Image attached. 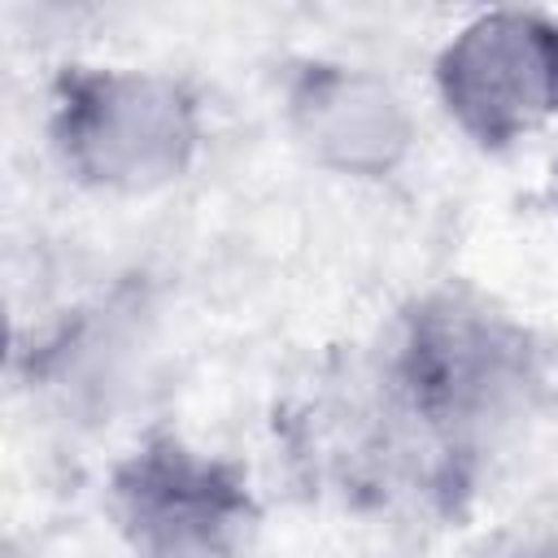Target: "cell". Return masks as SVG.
Here are the masks:
<instances>
[{
    "label": "cell",
    "instance_id": "6",
    "mask_svg": "<svg viewBox=\"0 0 558 558\" xmlns=\"http://www.w3.org/2000/svg\"><path fill=\"white\" fill-rule=\"evenodd\" d=\"M466 558H558V510L493 532Z\"/></svg>",
    "mask_w": 558,
    "mask_h": 558
},
{
    "label": "cell",
    "instance_id": "5",
    "mask_svg": "<svg viewBox=\"0 0 558 558\" xmlns=\"http://www.w3.org/2000/svg\"><path fill=\"white\" fill-rule=\"evenodd\" d=\"M279 118L310 166L349 183L397 179L418 144L405 92L384 70L344 57H292L279 78Z\"/></svg>",
    "mask_w": 558,
    "mask_h": 558
},
{
    "label": "cell",
    "instance_id": "3",
    "mask_svg": "<svg viewBox=\"0 0 558 558\" xmlns=\"http://www.w3.org/2000/svg\"><path fill=\"white\" fill-rule=\"evenodd\" d=\"M126 558H257L266 510L248 466L179 432L140 436L105 484Z\"/></svg>",
    "mask_w": 558,
    "mask_h": 558
},
{
    "label": "cell",
    "instance_id": "7",
    "mask_svg": "<svg viewBox=\"0 0 558 558\" xmlns=\"http://www.w3.org/2000/svg\"><path fill=\"white\" fill-rule=\"evenodd\" d=\"M554 205H558V161H554Z\"/></svg>",
    "mask_w": 558,
    "mask_h": 558
},
{
    "label": "cell",
    "instance_id": "4",
    "mask_svg": "<svg viewBox=\"0 0 558 558\" xmlns=\"http://www.w3.org/2000/svg\"><path fill=\"white\" fill-rule=\"evenodd\" d=\"M449 126L480 153H510L558 118V13L501 4L458 22L432 57Z\"/></svg>",
    "mask_w": 558,
    "mask_h": 558
},
{
    "label": "cell",
    "instance_id": "2",
    "mask_svg": "<svg viewBox=\"0 0 558 558\" xmlns=\"http://www.w3.org/2000/svg\"><path fill=\"white\" fill-rule=\"evenodd\" d=\"M44 140L57 170L96 196L174 187L205 148V96L187 74L65 61L48 83Z\"/></svg>",
    "mask_w": 558,
    "mask_h": 558
},
{
    "label": "cell",
    "instance_id": "1",
    "mask_svg": "<svg viewBox=\"0 0 558 558\" xmlns=\"http://www.w3.org/2000/svg\"><path fill=\"white\" fill-rule=\"evenodd\" d=\"M353 375L379 501L410 493L432 510H458L549 405L554 349L484 292L432 288L392 318Z\"/></svg>",
    "mask_w": 558,
    "mask_h": 558
}]
</instances>
